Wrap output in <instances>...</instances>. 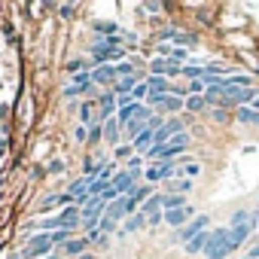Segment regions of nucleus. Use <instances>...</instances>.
<instances>
[{"mask_svg":"<svg viewBox=\"0 0 259 259\" xmlns=\"http://www.w3.org/2000/svg\"><path fill=\"white\" fill-rule=\"evenodd\" d=\"M229 253H232V247H229V229L210 232V241L204 247V259H226Z\"/></svg>","mask_w":259,"mask_h":259,"instance_id":"f257e3e1","label":"nucleus"},{"mask_svg":"<svg viewBox=\"0 0 259 259\" xmlns=\"http://www.w3.org/2000/svg\"><path fill=\"white\" fill-rule=\"evenodd\" d=\"M201 232H207V217H195L192 223H186V226L174 235V241H192V238L201 235Z\"/></svg>","mask_w":259,"mask_h":259,"instance_id":"f03ea898","label":"nucleus"},{"mask_svg":"<svg viewBox=\"0 0 259 259\" xmlns=\"http://www.w3.org/2000/svg\"><path fill=\"white\" fill-rule=\"evenodd\" d=\"M52 247V235H34L31 241H28V247H25V259H34V256H40V253H46Z\"/></svg>","mask_w":259,"mask_h":259,"instance_id":"7ed1b4c3","label":"nucleus"},{"mask_svg":"<svg viewBox=\"0 0 259 259\" xmlns=\"http://www.w3.org/2000/svg\"><path fill=\"white\" fill-rule=\"evenodd\" d=\"M138 174H141V171H122V174H116V177H113V183H110V186H113V192H116V195H119V192H122V195H128V192L135 189V177H138Z\"/></svg>","mask_w":259,"mask_h":259,"instance_id":"20e7f679","label":"nucleus"},{"mask_svg":"<svg viewBox=\"0 0 259 259\" xmlns=\"http://www.w3.org/2000/svg\"><path fill=\"white\" fill-rule=\"evenodd\" d=\"M150 70H153V76H165V73H183V67H180V61L177 58H156L153 64H150Z\"/></svg>","mask_w":259,"mask_h":259,"instance_id":"39448f33","label":"nucleus"},{"mask_svg":"<svg viewBox=\"0 0 259 259\" xmlns=\"http://www.w3.org/2000/svg\"><path fill=\"white\" fill-rule=\"evenodd\" d=\"M132 210H135V201L128 198V195H122L119 201H113V204L107 207V220H113V223H116V220H122L125 213H132Z\"/></svg>","mask_w":259,"mask_h":259,"instance_id":"423d86ee","label":"nucleus"},{"mask_svg":"<svg viewBox=\"0 0 259 259\" xmlns=\"http://www.w3.org/2000/svg\"><path fill=\"white\" fill-rule=\"evenodd\" d=\"M55 220H58V229L73 232V226H76V223H82V213H79V207H64V213H58Z\"/></svg>","mask_w":259,"mask_h":259,"instance_id":"0eeeda50","label":"nucleus"},{"mask_svg":"<svg viewBox=\"0 0 259 259\" xmlns=\"http://www.w3.org/2000/svg\"><path fill=\"white\" fill-rule=\"evenodd\" d=\"M186 220H192V207H189V204H186V207H174V210L165 213V223H168V226H177V229L186 226Z\"/></svg>","mask_w":259,"mask_h":259,"instance_id":"6e6552de","label":"nucleus"},{"mask_svg":"<svg viewBox=\"0 0 259 259\" xmlns=\"http://www.w3.org/2000/svg\"><path fill=\"white\" fill-rule=\"evenodd\" d=\"M250 229H253V223H241V226H232V229H229V247H232V250H235V247H241V244L247 241Z\"/></svg>","mask_w":259,"mask_h":259,"instance_id":"1a4fd4ad","label":"nucleus"},{"mask_svg":"<svg viewBox=\"0 0 259 259\" xmlns=\"http://www.w3.org/2000/svg\"><path fill=\"white\" fill-rule=\"evenodd\" d=\"M223 95H226V98H232L235 104H247V101L256 95V89H250V85H247V89H235V85H226V92H223Z\"/></svg>","mask_w":259,"mask_h":259,"instance_id":"9d476101","label":"nucleus"},{"mask_svg":"<svg viewBox=\"0 0 259 259\" xmlns=\"http://www.w3.org/2000/svg\"><path fill=\"white\" fill-rule=\"evenodd\" d=\"M92 55H95V61L107 64V61H119L125 52H122V46H110V49H101V52H92Z\"/></svg>","mask_w":259,"mask_h":259,"instance_id":"9b49d317","label":"nucleus"},{"mask_svg":"<svg viewBox=\"0 0 259 259\" xmlns=\"http://www.w3.org/2000/svg\"><path fill=\"white\" fill-rule=\"evenodd\" d=\"M144 226H147V217H144V213H135V217H128V220H125L122 235H135V232H141Z\"/></svg>","mask_w":259,"mask_h":259,"instance_id":"f8f14e48","label":"nucleus"},{"mask_svg":"<svg viewBox=\"0 0 259 259\" xmlns=\"http://www.w3.org/2000/svg\"><path fill=\"white\" fill-rule=\"evenodd\" d=\"M113 110H116V95H113V92H104V95H101V116H98V119L107 122Z\"/></svg>","mask_w":259,"mask_h":259,"instance_id":"ddd939ff","label":"nucleus"},{"mask_svg":"<svg viewBox=\"0 0 259 259\" xmlns=\"http://www.w3.org/2000/svg\"><path fill=\"white\" fill-rule=\"evenodd\" d=\"M150 95H168L171 92V85H168V79L165 76H150Z\"/></svg>","mask_w":259,"mask_h":259,"instance_id":"4468645a","label":"nucleus"},{"mask_svg":"<svg viewBox=\"0 0 259 259\" xmlns=\"http://www.w3.org/2000/svg\"><path fill=\"white\" fill-rule=\"evenodd\" d=\"M162 201H165L162 195H150V198H147V201L141 204V210H138V213H144V217L150 213V217H153V213H159V207H162Z\"/></svg>","mask_w":259,"mask_h":259,"instance_id":"2eb2a0df","label":"nucleus"},{"mask_svg":"<svg viewBox=\"0 0 259 259\" xmlns=\"http://www.w3.org/2000/svg\"><path fill=\"white\" fill-rule=\"evenodd\" d=\"M207 241H210V232L195 235L192 241H186V253H198V250H204V247H207Z\"/></svg>","mask_w":259,"mask_h":259,"instance_id":"dca6fc26","label":"nucleus"},{"mask_svg":"<svg viewBox=\"0 0 259 259\" xmlns=\"http://www.w3.org/2000/svg\"><path fill=\"white\" fill-rule=\"evenodd\" d=\"M110 79H116V73H113V64H101V67L92 73V82H110Z\"/></svg>","mask_w":259,"mask_h":259,"instance_id":"f3484780","label":"nucleus"},{"mask_svg":"<svg viewBox=\"0 0 259 259\" xmlns=\"http://www.w3.org/2000/svg\"><path fill=\"white\" fill-rule=\"evenodd\" d=\"M183 107V101L180 98H174V95H165L162 101H159V110H168V113H177Z\"/></svg>","mask_w":259,"mask_h":259,"instance_id":"a211bd4d","label":"nucleus"},{"mask_svg":"<svg viewBox=\"0 0 259 259\" xmlns=\"http://www.w3.org/2000/svg\"><path fill=\"white\" fill-rule=\"evenodd\" d=\"M241 122H247V125H256L259 122V110H250V107H238V113H235Z\"/></svg>","mask_w":259,"mask_h":259,"instance_id":"6ab92c4d","label":"nucleus"},{"mask_svg":"<svg viewBox=\"0 0 259 259\" xmlns=\"http://www.w3.org/2000/svg\"><path fill=\"white\" fill-rule=\"evenodd\" d=\"M104 138H107L110 144L119 141V122H116V119H107V122H104Z\"/></svg>","mask_w":259,"mask_h":259,"instance_id":"aec40b11","label":"nucleus"},{"mask_svg":"<svg viewBox=\"0 0 259 259\" xmlns=\"http://www.w3.org/2000/svg\"><path fill=\"white\" fill-rule=\"evenodd\" d=\"M150 195H153V192H150V186H135L132 192H128V198H132L135 204H144V201H147Z\"/></svg>","mask_w":259,"mask_h":259,"instance_id":"412c9836","label":"nucleus"},{"mask_svg":"<svg viewBox=\"0 0 259 259\" xmlns=\"http://www.w3.org/2000/svg\"><path fill=\"white\" fill-rule=\"evenodd\" d=\"M113 73H116V76H122V79H128V76H135V64L122 61V64H116V67H113Z\"/></svg>","mask_w":259,"mask_h":259,"instance_id":"4be33fe9","label":"nucleus"},{"mask_svg":"<svg viewBox=\"0 0 259 259\" xmlns=\"http://www.w3.org/2000/svg\"><path fill=\"white\" fill-rule=\"evenodd\" d=\"M82 247H85V241H67L64 244V256H79Z\"/></svg>","mask_w":259,"mask_h":259,"instance_id":"5701e85b","label":"nucleus"},{"mask_svg":"<svg viewBox=\"0 0 259 259\" xmlns=\"http://www.w3.org/2000/svg\"><path fill=\"white\" fill-rule=\"evenodd\" d=\"M150 95V85H144V82H138L135 89H132V95H128V98H132V101H141V98H147Z\"/></svg>","mask_w":259,"mask_h":259,"instance_id":"b1692460","label":"nucleus"},{"mask_svg":"<svg viewBox=\"0 0 259 259\" xmlns=\"http://www.w3.org/2000/svg\"><path fill=\"white\" fill-rule=\"evenodd\" d=\"M204 104H207V101H204V98H198V95H192V98H189V101H186V110H189V113H198V110H201V107H204Z\"/></svg>","mask_w":259,"mask_h":259,"instance_id":"393cba45","label":"nucleus"},{"mask_svg":"<svg viewBox=\"0 0 259 259\" xmlns=\"http://www.w3.org/2000/svg\"><path fill=\"white\" fill-rule=\"evenodd\" d=\"M95 31H101V34H110V37H116V25H113V22H95Z\"/></svg>","mask_w":259,"mask_h":259,"instance_id":"a878e982","label":"nucleus"},{"mask_svg":"<svg viewBox=\"0 0 259 259\" xmlns=\"http://www.w3.org/2000/svg\"><path fill=\"white\" fill-rule=\"evenodd\" d=\"M85 189H89V183H85V180H76V183L67 186V195H82Z\"/></svg>","mask_w":259,"mask_h":259,"instance_id":"bb28decb","label":"nucleus"},{"mask_svg":"<svg viewBox=\"0 0 259 259\" xmlns=\"http://www.w3.org/2000/svg\"><path fill=\"white\" fill-rule=\"evenodd\" d=\"M171 189H177V192H189V189H192V180H189V177H180V180H174Z\"/></svg>","mask_w":259,"mask_h":259,"instance_id":"cd10ccee","label":"nucleus"},{"mask_svg":"<svg viewBox=\"0 0 259 259\" xmlns=\"http://www.w3.org/2000/svg\"><path fill=\"white\" fill-rule=\"evenodd\" d=\"M162 204H165V207H168V210H174V207H186V204H183V198H180V195H168V198H165V201H162Z\"/></svg>","mask_w":259,"mask_h":259,"instance_id":"c85d7f7f","label":"nucleus"},{"mask_svg":"<svg viewBox=\"0 0 259 259\" xmlns=\"http://www.w3.org/2000/svg\"><path fill=\"white\" fill-rule=\"evenodd\" d=\"M67 241H70V232H67V229L52 232V244H67Z\"/></svg>","mask_w":259,"mask_h":259,"instance_id":"c756f323","label":"nucleus"},{"mask_svg":"<svg viewBox=\"0 0 259 259\" xmlns=\"http://www.w3.org/2000/svg\"><path fill=\"white\" fill-rule=\"evenodd\" d=\"M79 119H82V125H92V122H95V113H92V107H89V104L79 110Z\"/></svg>","mask_w":259,"mask_h":259,"instance_id":"7c9ffc66","label":"nucleus"},{"mask_svg":"<svg viewBox=\"0 0 259 259\" xmlns=\"http://www.w3.org/2000/svg\"><path fill=\"white\" fill-rule=\"evenodd\" d=\"M82 92H89V89H76V85H67V89H64V98H76V95H82Z\"/></svg>","mask_w":259,"mask_h":259,"instance_id":"2f4dec72","label":"nucleus"},{"mask_svg":"<svg viewBox=\"0 0 259 259\" xmlns=\"http://www.w3.org/2000/svg\"><path fill=\"white\" fill-rule=\"evenodd\" d=\"M183 73L195 79V76H201V73H204V67H183Z\"/></svg>","mask_w":259,"mask_h":259,"instance_id":"473e14b6","label":"nucleus"},{"mask_svg":"<svg viewBox=\"0 0 259 259\" xmlns=\"http://www.w3.org/2000/svg\"><path fill=\"white\" fill-rule=\"evenodd\" d=\"M82 171H85V174L95 180V174H98V165H95V162H85V165H82Z\"/></svg>","mask_w":259,"mask_h":259,"instance_id":"72a5a7b5","label":"nucleus"},{"mask_svg":"<svg viewBox=\"0 0 259 259\" xmlns=\"http://www.w3.org/2000/svg\"><path fill=\"white\" fill-rule=\"evenodd\" d=\"M201 89H204V82H198V79H192V82H189V95H198Z\"/></svg>","mask_w":259,"mask_h":259,"instance_id":"f704fd0d","label":"nucleus"},{"mask_svg":"<svg viewBox=\"0 0 259 259\" xmlns=\"http://www.w3.org/2000/svg\"><path fill=\"white\" fill-rule=\"evenodd\" d=\"M73 10H76V7H73V4H64V7H61V10H58V13H61V16H64V19H67V16H73Z\"/></svg>","mask_w":259,"mask_h":259,"instance_id":"c9c22d12","label":"nucleus"},{"mask_svg":"<svg viewBox=\"0 0 259 259\" xmlns=\"http://www.w3.org/2000/svg\"><path fill=\"white\" fill-rule=\"evenodd\" d=\"M147 177H150L153 183H156V180H162V177H159V168H150V171H147Z\"/></svg>","mask_w":259,"mask_h":259,"instance_id":"e433bc0d","label":"nucleus"},{"mask_svg":"<svg viewBox=\"0 0 259 259\" xmlns=\"http://www.w3.org/2000/svg\"><path fill=\"white\" fill-rule=\"evenodd\" d=\"M250 259H259V247H253V250H250Z\"/></svg>","mask_w":259,"mask_h":259,"instance_id":"4c0bfd02","label":"nucleus"},{"mask_svg":"<svg viewBox=\"0 0 259 259\" xmlns=\"http://www.w3.org/2000/svg\"><path fill=\"white\" fill-rule=\"evenodd\" d=\"M52 259H67V256H52Z\"/></svg>","mask_w":259,"mask_h":259,"instance_id":"58836bf2","label":"nucleus"},{"mask_svg":"<svg viewBox=\"0 0 259 259\" xmlns=\"http://www.w3.org/2000/svg\"><path fill=\"white\" fill-rule=\"evenodd\" d=\"M82 259H95V256H82Z\"/></svg>","mask_w":259,"mask_h":259,"instance_id":"ea45409f","label":"nucleus"}]
</instances>
